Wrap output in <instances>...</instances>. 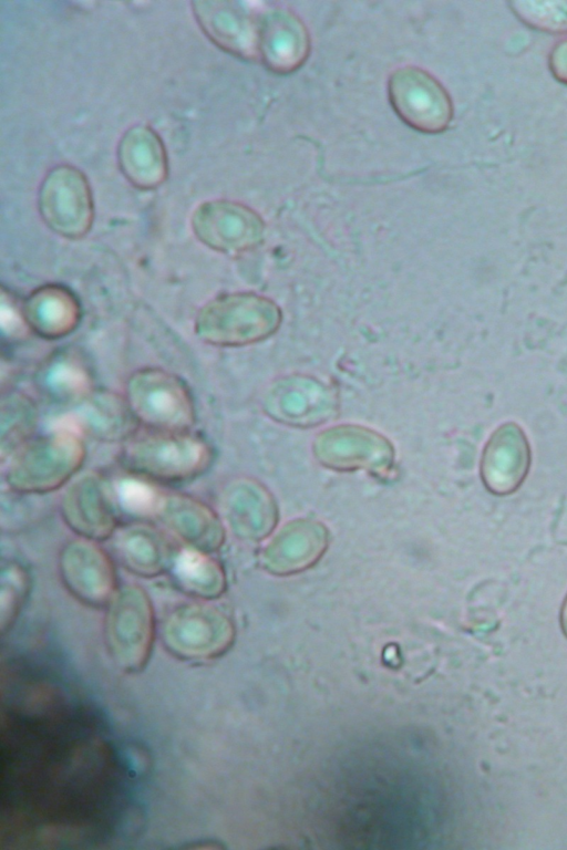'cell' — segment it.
Here are the masks:
<instances>
[{"instance_id":"cell-16","label":"cell","mask_w":567,"mask_h":850,"mask_svg":"<svg viewBox=\"0 0 567 850\" xmlns=\"http://www.w3.org/2000/svg\"><path fill=\"white\" fill-rule=\"evenodd\" d=\"M110 539L118 563L142 578L168 572L177 552L163 532L142 521L118 526Z\"/></svg>"},{"instance_id":"cell-9","label":"cell","mask_w":567,"mask_h":850,"mask_svg":"<svg viewBox=\"0 0 567 850\" xmlns=\"http://www.w3.org/2000/svg\"><path fill=\"white\" fill-rule=\"evenodd\" d=\"M196 238L212 250L237 255L258 247L265 236L261 216L250 207L230 200H210L193 212Z\"/></svg>"},{"instance_id":"cell-18","label":"cell","mask_w":567,"mask_h":850,"mask_svg":"<svg viewBox=\"0 0 567 850\" xmlns=\"http://www.w3.org/2000/svg\"><path fill=\"white\" fill-rule=\"evenodd\" d=\"M76 406L79 427L95 439L125 443L137 432L140 423L117 393L93 388Z\"/></svg>"},{"instance_id":"cell-1","label":"cell","mask_w":567,"mask_h":850,"mask_svg":"<svg viewBox=\"0 0 567 850\" xmlns=\"http://www.w3.org/2000/svg\"><path fill=\"white\" fill-rule=\"evenodd\" d=\"M281 322L282 311L272 299L250 291L229 292L199 308L194 332L213 346H246L271 338Z\"/></svg>"},{"instance_id":"cell-11","label":"cell","mask_w":567,"mask_h":850,"mask_svg":"<svg viewBox=\"0 0 567 850\" xmlns=\"http://www.w3.org/2000/svg\"><path fill=\"white\" fill-rule=\"evenodd\" d=\"M60 510L65 525L82 538L106 540L118 527L114 487L94 471L81 475L66 487Z\"/></svg>"},{"instance_id":"cell-8","label":"cell","mask_w":567,"mask_h":850,"mask_svg":"<svg viewBox=\"0 0 567 850\" xmlns=\"http://www.w3.org/2000/svg\"><path fill=\"white\" fill-rule=\"evenodd\" d=\"M38 208L43 222L53 232L66 239L82 238L94 219L86 177L69 165L52 168L40 186Z\"/></svg>"},{"instance_id":"cell-6","label":"cell","mask_w":567,"mask_h":850,"mask_svg":"<svg viewBox=\"0 0 567 850\" xmlns=\"http://www.w3.org/2000/svg\"><path fill=\"white\" fill-rule=\"evenodd\" d=\"M159 634L173 655L199 661L225 653L234 641L235 628L218 607L208 601L192 602L172 609L161 623Z\"/></svg>"},{"instance_id":"cell-24","label":"cell","mask_w":567,"mask_h":850,"mask_svg":"<svg viewBox=\"0 0 567 850\" xmlns=\"http://www.w3.org/2000/svg\"><path fill=\"white\" fill-rule=\"evenodd\" d=\"M255 486L237 480L225 488L221 496L223 516L233 532L240 538L260 535L262 504Z\"/></svg>"},{"instance_id":"cell-15","label":"cell","mask_w":567,"mask_h":850,"mask_svg":"<svg viewBox=\"0 0 567 850\" xmlns=\"http://www.w3.org/2000/svg\"><path fill=\"white\" fill-rule=\"evenodd\" d=\"M153 518L187 547L212 553L225 541V528L216 511L186 494L162 493Z\"/></svg>"},{"instance_id":"cell-14","label":"cell","mask_w":567,"mask_h":850,"mask_svg":"<svg viewBox=\"0 0 567 850\" xmlns=\"http://www.w3.org/2000/svg\"><path fill=\"white\" fill-rule=\"evenodd\" d=\"M311 49L305 23L291 11L264 9L259 21V61L271 72L289 74L300 69Z\"/></svg>"},{"instance_id":"cell-17","label":"cell","mask_w":567,"mask_h":850,"mask_svg":"<svg viewBox=\"0 0 567 850\" xmlns=\"http://www.w3.org/2000/svg\"><path fill=\"white\" fill-rule=\"evenodd\" d=\"M21 308L29 331L45 340L68 336L79 326L82 318L78 297L59 283H47L34 289Z\"/></svg>"},{"instance_id":"cell-28","label":"cell","mask_w":567,"mask_h":850,"mask_svg":"<svg viewBox=\"0 0 567 850\" xmlns=\"http://www.w3.org/2000/svg\"><path fill=\"white\" fill-rule=\"evenodd\" d=\"M548 66L553 76L567 85V38L557 42L551 49Z\"/></svg>"},{"instance_id":"cell-27","label":"cell","mask_w":567,"mask_h":850,"mask_svg":"<svg viewBox=\"0 0 567 850\" xmlns=\"http://www.w3.org/2000/svg\"><path fill=\"white\" fill-rule=\"evenodd\" d=\"M114 487L120 510L138 517H154L162 491L135 476L121 479Z\"/></svg>"},{"instance_id":"cell-12","label":"cell","mask_w":567,"mask_h":850,"mask_svg":"<svg viewBox=\"0 0 567 850\" xmlns=\"http://www.w3.org/2000/svg\"><path fill=\"white\" fill-rule=\"evenodd\" d=\"M530 466L532 447L525 431L515 422H505L483 447L480 476L489 494L509 496L524 484Z\"/></svg>"},{"instance_id":"cell-23","label":"cell","mask_w":567,"mask_h":850,"mask_svg":"<svg viewBox=\"0 0 567 850\" xmlns=\"http://www.w3.org/2000/svg\"><path fill=\"white\" fill-rule=\"evenodd\" d=\"M38 411L34 401L21 392L3 394L0 403V457L6 462L33 437Z\"/></svg>"},{"instance_id":"cell-2","label":"cell","mask_w":567,"mask_h":850,"mask_svg":"<svg viewBox=\"0 0 567 850\" xmlns=\"http://www.w3.org/2000/svg\"><path fill=\"white\" fill-rule=\"evenodd\" d=\"M85 457L82 437L75 431L59 428L32 437L3 462V479L18 494L51 493L71 480Z\"/></svg>"},{"instance_id":"cell-4","label":"cell","mask_w":567,"mask_h":850,"mask_svg":"<svg viewBox=\"0 0 567 850\" xmlns=\"http://www.w3.org/2000/svg\"><path fill=\"white\" fill-rule=\"evenodd\" d=\"M124 396L137 422L148 429L188 432L195 424L193 396L176 374L143 367L126 381Z\"/></svg>"},{"instance_id":"cell-5","label":"cell","mask_w":567,"mask_h":850,"mask_svg":"<svg viewBox=\"0 0 567 850\" xmlns=\"http://www.w3.org/2000/svg\"><path fill=\"white\" fill-rule=\"evenodd\" d=\"M156 623L152 601L135 584L117 588L104 620L106 647L115 664L126 672H138L147 663L155 640Z\"/></svg>"},{"instance_id":"cell-22","label":"cell","mask_w":567,"mask_h":850,"mask_svg":"<svg viewBox=\"0 0 567 850\" xmlns=\"http://www.w3.org/2000/svg\"><path fill=\"white\" fill-rule=\"evenodd\" d=\"M39 390L59 402L78 404L92 390V379L85 362L76 353L60 351L48 357L35 375Z\"/></svg>"},{"instance_id":"cell-26","label":"cell","mask_w":567,"mask_h":850,"mask_svg":"<svg viewBox=\"0 0 567 850\" xmlns=\"http://www.w3.org/2000/svg\"><path fill=\"white\" fill-rule=\"evenodd\" d=\"M511 10L524 24L547 33L567 32V1L514 0Z\"/></svg>"},{"instance_id":"cell-21","label":"cell","mask_w":567,"mask_h":850,"mask_svg":"<svg viewBox=\"0 0 567 850\" xmlns=\"http://www.w3.org/2000/svg\"><path fill=\"white\" fill-rule=\"evenodd\" d=\"M168 572L181 591L199 600L217 599L226 589V573L220 562L192 547L177 550Z\"/></svg>"},{"instance_id":"cell-3","label":"cell","mask_w":567,"mask_h":850,"mask_svg":"<svg viewBox=\"0 0 567 850\" xmlns=\"http://www.w3.org/2000/svg\"><path fill=\"white\" fill-rule=\"evenodd\" d=\"M121 460L135 476L158 481H183L208 469L213 450L203 437L189 431L148 429L125 442Z\"/></svg>"},{"instance_id":"cell-19","label":"cell","mask_w":567,"mask_h":850,"mask_svg":"<svg viewBox=\"0 0 567 850\" xmlns=\"http://www.w3.org/2000/svg\"><path fill=\"white\" fill-rule=\"evenodd\" d=\"M123 175L141 189L158 187L167 176V156L159 136L150 127L136 125L122 136L117 147Z\"/></svg>"},{"instance_id":"cell-29","label":"cell","mask_w":567,"mask_h":850,"mask_svg":"<svg viewBox=\"0 0 567 850\" xmlns=\"http://www.w3.org/2000/svg\"><path fill=\"white\" fill-rule=\"evenodd\" d=\"M560 626L564 634L567 636V595L560 609Z\"/></svg>"},{"instance_id":"cell-13","label":"cell","mask_w":567,"mask_h":850,"mask_svg":"<svg viewBox=\"0 0 567 850\" xmlns=\"http://www.w3.org/2000/svg\"><path fill=\"white\" fill-rule=\"evenodd\" d=\"M196 21L212 42L229 54L259 61L260 11L238 1H195Z\"/></svg>"},{"instance_id":"cell-10","label":"cell","mask_w":567,"mask_h":850,"mask_svg":"<svg viewBox=\"0 0 567 850\" xmlns=\"http://www.w3.org/2000/svg\"><path fill=\"white\" fill-rule=\"evenodd\" d=\"M97 542L72 539L62 546L58 557L64 588L78 601L94 608L106 607L117 590L113 559Z\"/></svg>"},{"instance_id":"cell-25","label":"cell","mask_w":567,"mask_h":850,"mask_svg":"<svg viewBox=\"0 0 567 850\" xmlns=\"http://www.w3.org/2000/svg\"><path fill=\"white\" fill-rule=\"evenodd\" d=\"M31 589L28 569L16 560L2 561L0 570V630L14 623Z\"/></svg>"},{"instance_id":"cell-7","label":"cell","mask_w":567,"mask_h":850,"mask_svg":"<svg viewBox=\"0 0 567 850\" xmlns=\"http://www.w3.org/2000/svg\"><path fill=\"white\" fill-rule=\"evenodd\" d=\"M388 96L401 121L417 132L442 133L453 118V102L445 87L417 66L393 71L388 81Z\"/></svg>"},{"instance_id":"cell-20","label":"cell","mask_w":567,"mask_h":850,"mask_svg":"<svg viewBox=\"0 0 567 850\" xmlns=\"http://www.w3.org/2000/svg\"><path fill=\"white\" fill-rule=\"evenodd\" d=\"M334 400L331 386L321 380L306 374H290L272 382L267 390L265 405L267 410L280 405L276 410L288 418L307 422L316 419L312 413L331 408Z\"/></svg>"}]
</instances>
